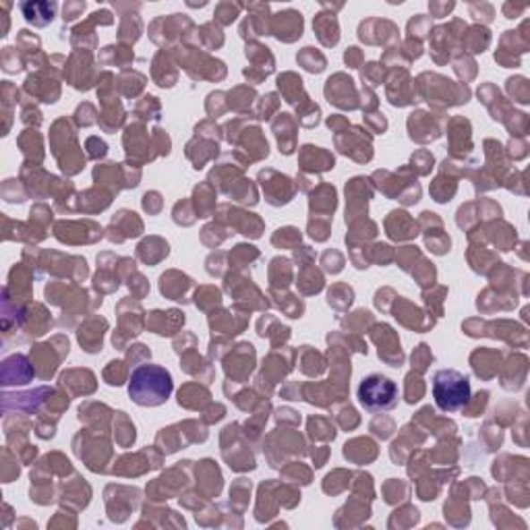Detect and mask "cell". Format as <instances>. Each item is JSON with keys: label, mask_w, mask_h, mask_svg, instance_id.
<instances>
[{"label": "cell", "mask_w": 530, "mask_h": 530, "mask_svg": "<svg viewBox=\"0 0 530 530\" xmlns=\"http://www.w3.org/2000/svg\"><path fill=\"white\" fill-rule=\"evenodd\" d=\"M21 9L25 21L33 23L36 28H44L48 25L52 19H55L56 4L55 3H21L19 4Z\"/></svg>", "instance_id": "5"}, {"label": "cell", "mask_w": 530, "mask_h": 530, "mask_svg": "<svg viewBox=\"0 0 530 530\" xmlns=\"http://www.w3.org/2000/svg\"><path fill=\"white\" fill-rule=\"evenodd\" d=\"M3 69L6 73L21 71V64H19V61H17V52L13 48H4V52H3Z\"/></svg>", "instance_id": "6"}, {"label": "cell", "mask_w": 530, "mask_h": 530, "mask_svg": "<svg viewBox=\"0 0 530 530\" xmlns=\"http://www.w3.org/2000/svg\"><path fill=\"white\" fill-rule=\"evenodd\" d=\"M359 402L367 413H386L398 404V386L386 375H367L359 386Z\"/></svg>", "instance_id": "3"}, {"label": "cell", "mask_w": 530, "mask_h": 530, "mask_svg": "<svg viewBox=\"0 0 530 530\" xmlns=\"http://www.w3.org/2000/svg\"><path fill=\"white\" fill-rule=\"evenodd\" d=\"M433 398L443 413H458L470 402V381L456 369H441L433 375Z\"/></svg>", "instance_id": "2"}, {"label": "cell", "mask_w": 530, "mask_h": 530, "mask_svg": "<svg viewBox=\"0 0 530 530\" xmlns=\"http://www.w3.org/2000/svg\"><path fill=\"white\" fill-rule=\"evenodd\" d=\"M172 394V375L160 364H141L129 380V396L139 406H160Z\"/></svg>", "instance_id": "1"}, {"label": "cell", "mask_w": 530, "mask_h": 530, "mask_svg": "<svg viewBox=\"0 0 530 530\" xmlns=\"http://www.w3.org/2000/svg\"><path fill=\"white\" fill-rule=\"evenodd\" d=\"M33 375V369L30 363L21 355H13L11 359H6L3 364V386H23V383H30Z\"/></svg>", "instance_id": "4"}]
</instances>
